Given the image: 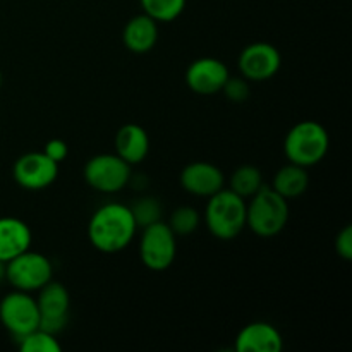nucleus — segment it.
<instances>
[{"mask_svg":"<svg viewBox=\"0 0 352 352\" xmlns=\"http://www.w3.org/2000/svg\"><path fill=\"white\" fill-rule=\"evenodd\" d=\"M138 232L131 206L122 203H107L91 215L88 223V239L96 251L105 254L120 253L133 243Z\"/></svg>","mask_w":352,"mask_h":352,"instance_id":"1","label":"nucleus"},{"mask_svg":"<svg viewBox=\"0 0 352 352\" xmlns=\"http://www.w3.org/2000/svg\"><path fill=\"white\" fill-rule=\"evenodd\" d=\"M203 222L217 239H236L246 229V199L229 188L220 189L206 201Z\"/></svg>","mask_w":352,"mask_h":352,"instance_id":"2","label":"nucleus"},{"mask_svg":"<svg viewBox=\"0 0 352 352\" xmlns=\"http://www.w3.org/2000/svg\"><path fill=\"white\" fill-rule=\"evenodd\" d=\"M289 199L270 186H263L246 201V227L258 237H275L287 227Z\"/></svg>","mask_w":352,"mask_h":352,"instance_id":"3","label":"nucleus"},{"mask_svg":"<svg viewBox=\"0 0 352 352\" xmlns=\"http://www.w3.org/2000/svg\"><path fill=\"white\" fill-rule=\"evenodd\" d=\"M329 150V131L316 120H301L285 134L284 153L291 164L306 168L315 167L325 160Z\"/></svg>","mask_w":352,"mask_h":352,"instance_id":"4","label":"nucleus"},{"mask_svg":"<svg viewBox=\"0 0 352 352\" xmlns=\"http://www.w3.org/2000/svg\"><path fill=\"white\" fill-rule=\"evenodd\" d=\"M86 184L103 195H113L126 188L133 177V165L117 153H100L89 158L82 168Z\"/></svg>","mask_w":352,"mask_h":352,"instance_id":"5","label":"nucleus"},{"mask_svg":"<svg viewBox=\"0 0 352 352\" xmlns=\"http://www.w3.org/2000/svg\"><path fill=\"white\" fill-rule=\"evenodd\" d=\"M54 278L50 258L38 251H24L6 265V280L16 291L38 292Z\"/></svg>","mask_w":352,"mask_h":352,"instance_id":"6","label":"nucleus"},{"mask_svg":"<svg viewBox=\"0 0 352 352\" xmlns=\"http://www.w3.org/2000/svg\"><path fill=\"white\" fill-rule=\"evenodd\" d=\"M177 254V236L167 222L150 223L143 227L140 239V260L148 270L165 272Z\"/></svg>","mask_w":352,"mask_h":352,"instance_id":"7","label":"nucleus"},{"mask_svg":"<svg viewBox=\"0 0 352 352\" xmlns=\"http://www.w3.org/2000/svg\"><path fill=\"white\" fill-rule=\"evenodd\" d=\"M0 323L16 340L40 329L36 298L31 292L16 289L3 296L0 299Z\"/></svg>","mask_w":352,"mask_h":352,"instance_id":"8","label":"nucleus"},{"mask_svg":"<svg viewBox=\"0 0 352 352\" xmlns=\"http://www.w3.org/2000/svg\"><path fill=\"white\" fill-rule=\"evenodd\" d=\"M36 305L40 311V329L54 336L64 332L71 311V296L64 284L52 278L38 291Z\"/></svg>","mask_w":352,"mask_h":352,"instance_id":"9","label":"nucleus"},{"mask_svg":"<svg viewBox=\"0 0 352 352\" xmlns=\"http://www.w3.org/2000/svg\"><path fill=\"white\" fill-rule=\"evenodd\" d=\"M12 177L19 188L41 191L50 188L58 177V164L45 151H30L14 162Z\"/></svg>","mask_w":352,"mask_h":352,"instance_id":"10","label":"nucleus"},{"mask_svg":"<svg viewBox=\"0 0 352 352\" xmlns=\"http://www.w3.org/2000/svg\"><path fill=\"white\" fill-rule=\"evenodd\" d=\"M282 65V55L272 43L256 41L243 48L237 58L241 76L248 81L263 82L274 78Z\"/></svg>","mask_w":352,"mask_h":352,"instance_id":"11","label":"nucleus"},{"mask_svg":"<svg viewBox=\"0 0 352 352\" xmlns=\"http://www.w3.org/2000/svg\"><path fill=\"white\" fill-rule=\"evenodd\" d=\"M229 67L215 57H201L192 60L186 69V85L192 93L212 96L222 91L229 79Z\"/></svg>","mask_w":352,"mask_h":352,"instance_id":"12","label":"nucleus"},{"mask_svg":"<svg viewBox=\"0 0 352 352\" xmlns=\"http://www.w3.org/2000/svg\"><path fill=\"white\" fill-rule=\"evenodd\" d=\"M179 182H181V188L189 195L198 196V198H210L226 188V175L215 164L198 160L191 162L182 168Z\"/></svg>","mask_w":352,"mask_h":352,"instance_id":"13","label":"nucleus"},{"mask_svg":"<svg viewBox=\"0 0 352 352\" xmlns=\"http://www.w3.org/2000/svg\"><path fill=\"white\" fill-rule=\"evenodd\" d=\"M284 347V337L268 322H253L236 337V352H278Z\"/></svg>","mask_w":352,"mask_h":352,"instance_id":"14","label":"nucleus"},{"mask_svg":"<svg viewBox=\"0 0 352 352\" xmlns=\"http://www.w3.org/2000/svg\"><path fill=\"white\" fill-rule=\"evenodd\" d=\"M30 226L17 217H0V261H10L31 248Z\"/></svg>","mask_w":352,"mask_h":352,"instance_id":"15","label":"nucleus"},{"mask_svg":"<svg viewBox=\"0 0 352 352\" xmlns=\"http://www.w3.org/2000/svg\"><path fill=\"white\" fill-rule=\"evenodd\" d=\"M158 41V23L146 14L131 17L122 30V43L129 52L138 55L153 50Z\"/></svg>","mask_w":352,"mask_h":352,"instance_id":"16","label":"nucleus"},{"mask_svg":"<svg viewBox=\"0 0 352 352\" xmlns=\"http://www.w3.org/2000/svg\"><path fill=\"white\" fill-rule=\"evenodd\" d=\"M116 153L129 165H138L146 160L150 153V136L138 124H124L113 140Z\"/></svg>","mask_w":352,"mask_h":352,"instance_id":"17","label":"nucleus"},{"mask_svg":"<svg viewBox=\"0 0 352 352\" xmlns=\"http://www.w3.org/2000/svg\"><path fill=\"white\" fill-rule=\"evenodd\" d=\"M309 188V174L308 168L301 167L289 162L282 168H278L277 174L274 175L272 189L278 195L284 196L285 199H294L305 195Z\"/></svg>","mask_w":352,"mask_h":352,"instance_id":"18","label":"nucleus"},{"mask_svg":"<svg viewBox=\"0 0 352 352\" xmlns=\"http://www.w3.org/2000/svg\"><path fill=\"white\" fill-rule=\"evenodd\" d=\"M265 186L263 174L254 165H241L232 172L229 179V189L239 195L241 198L250 199L254 192Z\"/></svg>","mask_w":352,"mask_h":352,"instance_id":"19","label":"nucleus"},{"mask_svg":"<svg viewBox=\"0 0 352 352\" xmlns=\"http://www.w3.org/2000/svg\"><path fill=\"white\" fill-rule=\"evenodd\" d=\"M188 0H140L141 9L157 23H172L186 9Z\"/></svg>","mask_w":352,"mask_h":352,"instance_id":"20","label":"nucleus"},{"mask_svg":"<svg viewBox=\"0 0 352 352\" xmlns=\"http://www.w3.org/2000/svg\"><path fill=\"white\" fill-rule=\"evenodd\" d=\"M167 223L174 230L175 236H189V234H195L198 230L199 223H201V215L196 208L184 205L172 212Z\"/></svg>","mask_w":352,"mask_h":352,"instance_id":"21","label":"nucleus"},{"mask_svg":"<svg viewBox=\"0 0 352 352\" xmlns=\"http://www.w3.org/2000/svg\"><path fill=\"white\" fill-rule=\"evenodd\" d=\"M19 349L23 352H60V342L57 336L45 330L36 329L33 332L26 333L24 337L17 339Z\"/></svg>","mask_w":352,"mask_h":352,"instance_id":"22","label":"nucleus"},{"mask_svg":"<svg viewBox=\"0 0 352 352\" xmlns=\"http://www.w3.org/2000/svg\"><path fill=\"white\" fill-rule=\"evenodd\" d=\"M131 212H133L134 220H136L138 229H143V227L160 220L162 205L153 196H143V198L136 199L134 205H131Z\"/></svg>","mask_w":352,"mask_h":352,"instance_id":"23","label":"nucleus"},{"mask_svg":"<svg viewBox=\"0 0 352 352\" xmlns=\"http://www.w3.org/2000/svg\"><path fill=\"white\" fill-rule=\"evenodd\" d=\"M220 93H223L226 98L234 103L246 102L248 96H250V81L244 79L243 76H239V78H232V76H229V79L226 81V85H223L222 91Z\"/></svg>","mask_w":352,"mask_h":352,"instance_id":"24","label":"nucleus"},{"mask_svg":"<svg viewBox=\"0 0 352 352\" xmlns=\"http://www.w3.org/2000/svg\"><path fill=\"white\" fill-rule=\"evenodd\" d=\"M336 251L342 260H352V226H346L336 237Z\"/></svg>","mask_w":352,"mask_h":352,"instance_id":"25","label":"nucleus"},{"mask_svg":"<svg viewBox=\"0 0 352 352\" xmlns=\"http://www.w3.org/2000/svg\"><path fill=\"white\" fill-rule=\"evenodd\" d=\"M45 153L52 158L54 162H57L58 165L67 158L69 155V146L64 140H58V138H54V140L47 141L43 148Z\"/></svg>","mask_w":352,"mask_h":352,"instance_id":"26","label":"nucleus"},{"mask_svg":"<svg viewBox=\"0 0 352 352\" xmlns=\"http://www.w3.org/2000/svg\"><path fill=\"white\" fill-rule=\"evenodd\" d=\"M6 261H0V282L6 280Z\"/></svg>","mask_w":352,"mask_h":352,"instance_id":"27","label":"nucleus"},{"mask_svg":"<svg viewBox=\"0 0 352 352\" xmlns=\"http://www.w3.org/2000/svg\"><path fill=\"white\" fill-rule=\"evenodd\" d=\"M0 86H2V72H0Z\"/></svg>","mask_w":352,"mask_h":352,"instance_id":"28","label":"nucleus"}]
</instances>
